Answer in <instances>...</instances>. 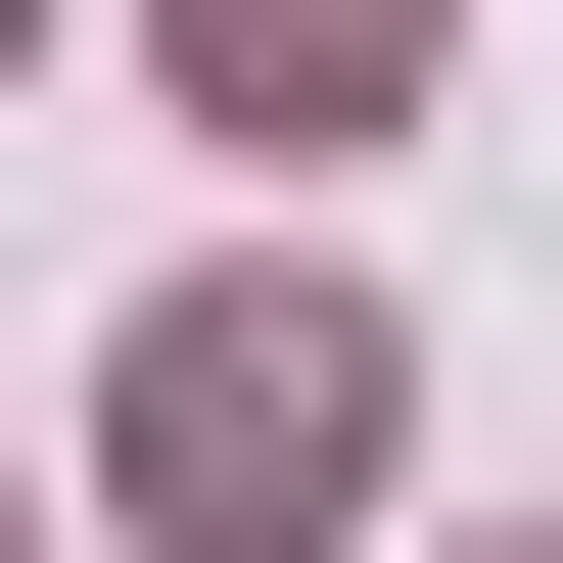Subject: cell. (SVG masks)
<instances>
[{
    "mask_svg": "<svg viewBox=\"0 0 563 563\" xmlns=\"http://www.w3.org/2000/svg\"><path fill=\"white\" fill-rule=\"evenodd\" d=\"M376 282H188V329H141V376H95V470H141V563H329V517H376Z\"/></svg>",
    "mask_w": 563,
    "mask_h": 563,
    "instance_id": "1",
    "label": "cell"
},
{
    "mask_svg": "<svg viewBox=\"0 0 563 563\" xmlns=\"http://www.w3.org/2000/svg\"><path fill=\"white\" fill-rule=\"evenodd\" d=\"M376 47H422V0H188V95H235V141H376Z\"/></svg>",
    "mask_w": 563,
    "mask_h": 563,
    "instance_id": "2",
    "label": "cell"
},
{
    "mask_svg": "<svg viewBox=\"0 0 563 563\" xmlns=\"http://www.w3.org/2000/svg\"><path fill=\"white\" fill-rule=\"evenodd\" d=\"M0 563H47V517H0Z\"/></svg>",
    "mask_w": 563,
    "mask_h": 563,
    "instance_id": "3",
    "label": "cell"
}]
</instances>
